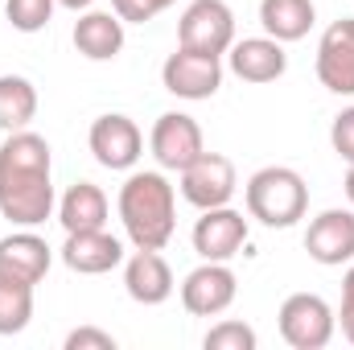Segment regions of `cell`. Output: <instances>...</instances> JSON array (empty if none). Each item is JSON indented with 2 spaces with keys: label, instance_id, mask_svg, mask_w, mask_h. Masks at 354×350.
<instances>
[{
  "label": "cell",
  "instance_id": "30bf717a",
  "mask_svg": "<svg viewBox=\"0 0 354 350\" xmlns=\"http://www.w3.org/2000/svg\"><path fill=\"white\" fill-rule=\"evenodd\" d=\"M149 149H153V157H157L161 169L181 174L189 161H198V157L206 153V140H202V128H198L194 116H185V111H165V116H157V124H153V132H149Z\"/></svg>",
  "mask_w": 354,
  "mask_h": 350
},
{
  "label": "cell",
  "instance_id": "52a82bcc",
  "mask_svg": "<svg viewBox=\"0 0 354 350\" xmlns=\"http://www.w3.org/2000/svg\"><path fill=\"white\" fill-rule=\"evenodd\" d=\"M87 145H91V153H95V161H99L103 169H111V174L132 169V165L140 161V153H145V136H140L136 120L124 116V111L99 116L87 132Z\"/></svg>",
  "mask_w": 354,
  "mask_h": 350
},
{
  "label": "cell",
  "instance_id": "603a6c76",
  "mask_svg": "<svg viewBox=\"0 0 354 350\" xmlns=\"http://www.w3.org/2000/svg\"><path fill=\"white\" fill-rule=\"evenodd\" d=\"M58 0H4V17L17 33H41L54 17Z\"/></svg>",
  "mask_w": 354,
  "mask_h": 350
},
{
  "label": "cell",
  "instance_id": "9c48e42d",
  "mask_svg": "<svg viewBox=\"0 0 354 350\" xmlns=\"http://www.w3.org/2000/svg\"><path fill=\"white\" fill-rule=\"evenodd\" d=\"M239 190V177H235V161L223 157V153H202L198 161H189L181 169V198L198 210H210V206H227Z\"/></svg>",
  "mask_w": 354,
  "mask_h": 350
},
{
  "label": "cell",
  "instance_id": "8fae6325",
  "mask_svg": "<svg viewBox=\"0 0 354 350\" xmlns=\"http://www.w3.org/2000/svg\"><path fill=\"white\" fill-rule=\"evenodd\" d=\"M243 243H248V219L239 210H231V202L202 210V219L194 223V252L202 260L227 264L243 252Z\"/></svg>",
  "mask_w": 354,
  "mask_h": 350
},
{
  "label": "cell",
  "instance_id": "44dd1931",
  "mask_svg": "<svg viewBox=\"0 0 354 350\" xmlns=\"http://www.w3.org/2000/svg\"><path fill=\"white\" fill-rule=\"evenodd\" d=\"M37 116V87L25 75H0V128L21 132Z\"/></svg>",
  "mask_w": 354,
  "mask_h": 350
},
{
  "label": "cell",
  "instance_id": "277c9868",
  "mask_svg": "<svg viewBox=\"0 0 354 350\" xmlns=\"http://www.w3.org/2000/svg\"><path fill=\"white\" fill-rule=\"evenodd\" d=\"M276 317H280V338L292 350L330 347L334 330H338V313L317 293H292V297H284V305H280Z\"/></svg>",
  "mask_w": 354,
  "mask_h": 350
},
{
  "label": "cell",
  "instance_id": "9a60e30c",
  "mask_svg": "<svg viewBox=\"0 0 354 350\" xmlns=\"http://www.w3.org/2000/svg\"><path fill=\"white\" fill-rule=\"evenodd\" d=\"M50 264H54V252L41 235H33V227H21L0 239V276H8V280H25L37 288L46 280Z\"/></svg>",
  "mask_w": 354,
  "mask_h": 350
},
{
  "label": "cell",
  "instance_id": "ffe728a7",
  "mask_svg": "<svg viewBox=\"0 0 354 350\" xmlns=\"http://www.w3.org/2000/svg\"><path fill=\"white\" fill-rule=\"evenodd\" d=\"M313 21H317L313 0H260V25H264L268 37H276V42L309 37Z\"/></svg>",
  "mask_w": 354,
  "mask_h": 350
},
{
  "label": "cell",
  "instance_id": "4dcf8cb0",
  "mask_svg": "<svg viewBox=\"0 0 354 350\" xmlns=\"http://www.w3.org/2000/svg\"><path fill=\"white\" fill-rule=\"evenodd\" d=\"M342 190H346V198H351V206H354V161H351V169H346V181H342Z\"/></svg>",
  "mask_w": 354,
  "mask_h": 350
},
{
  "label": "cell",
  "instance_id": "484cf974",
  "mask_svg": "<svg viewBox=\"0 0 354 350\" xmlns=\"http://www.w3.org/2000/svg\"><path fill=\"white\" fill-rule=\"evenodd\" d=\"M330 145L342 161H354V107H342L330 124Z\"/></svg>",
  "mask_w": 354,
  "mask_h": 350
},
{
  "label": "cell",
  "instance_id": "1f68e13d",
  "mask_svg": "<svg viewBox=\"0 0 354 350\" xmlns=\"http://www.w3.org/2000/svg\"><path fill=\"white\" fill-rule=\"evenodd\" d=\"M0 8H4V0H0Z\"/></svg>",
  "mask_w": 354,
  "mask_h": 350
},
{
  "label": "cell",
  "instance_id": "cb8c5ba5",
  "mask_svg": "<svg viewBox=\"0 0 354 350\" xmlns=\"http://www.w3.org/2000/svg\"><path fill=\"white\" fill-rule=\"evenodd\" d=\"M202 347L206 350H256L260 338H256V330L248 322H218V326L206 330Z\"/></svg>",
  "mask_w": 354,
  "mask_h": 350
},
{
  "label": "cell",
  "instance_id": "3957f363",
  "mask_svg": "<svg viewBox=\"0 0 354 350\" xmlns=\"http://www.w3.org/2000/svg\"><path fill=\"white\" fill-rule=\"evenodd\" d=\"M243 202H248V214L256 219V223H264V227H292V223H301L305 219V210H309V185H305V177L297 174V169H288V165H264V169H256V174L248 177V185H243Z\"/></svg>",
  "mask_w": 354,
  "mask_h": 350
},
{
  "label": "cell",
  "instance_id": "5b68a950",
  "mask_svg": "<svg viewBox=\"0 0 354 350\" xmlns=\"http://www.w3.org/2000/svg\"><path fill=\"white\" fill-rule=\"evenodd\" d=\"M177 46L198 54H227L235 46V12L227 0H189L177 17Z\"/></svg>",
  "mask_w": 354,
  "mask_h": 350
},
{
  "label": "cell",
  "instance_id": "d4e9b609",
  "mask_svg": "<svg viewBox=\"0 0 354 350\" xmlns=\"http://www.w3.org/2000/svg\"><path fill=\"white\" fill-rule=\"evenodd\" d=\"M177 0H111V8L120 12L124 25H145L153 17H161L165 8H174Z\"/></svg>",
  "mask_w": 354,
  "mask_h": 350
},
{
  "label": "cell",
  "instance_id": "2e32d148",
  "mask_svg": "<svg viewBox=\"0 0 354 350\" xmlns=\"http://www.w3.org/2000/svg\"><path fill=\"white\" fill-rule=\"evenodd\" d=\"M227 66L243 83H276L288 71V54L276 37H243L227 50Z\"/></svg>",
  "mask_w": 354,
  "mask_h": 350
},
{
  "label": "cell",
  "instance_id": "e0dca14e",
  "mask_svg": "<svg viewBox=\"0 0 354 350\" xmlns=\"http://www.w3.org/2000/svg\"><path fill=\"white\" fill-rule=\"evenodd\" d=\"M124 288L136 305H165L174 297V268L161 252L136 248L124 260Z\"/></svg>",
  "mask_w": 354,
  "mask_h": 350
},
{
  "label": "cell",
  "instance_id": "7402d4cb",
  "mask_svg": "<svg viewBox=\"0 0 354 350\" xmlns=\"http://www.w3.org/2000/svg\"><path fill=\"white\" fill-rule=\"evenodd\" d=\"M33 317V284L0 276V334H21Z\"/></svg>",
  "mask_w": 354,
  "mask_h": 350
},
{
  "label": "cell",
  "instance_id": "f546056e",
  "mask_svg": "<svg viewBox=\"0 0 354 350\" xmlns=\"http://www.w3.org/2000/svg\"><path fill=\"white\" fill-rule=\"evenodd\" d=\"M58 4H62V8H71V12H87L95 0H58Z\"/></svg>",
  "mask_w": 354,
  "mask_h": 350
},
{
  "label": "cell",
  "instance_id": "f1b7e54d",
  "mask_svg": "<svg viewBox=\"0 0 354 350\" xmlns=\"http://www.w3.org/2000/svg\"><path fill=\"white\" fill-rule=\"evenodd\" d=\"M342 305H354V264L346 268V276H342Z\"/></svg>",
  "mask_w": 354,
  "mask_h": 350
},
{
  "label": "cell",
  "instance_id": "83f0119b",
  "mask_svg": "<svg viewBox=\"0 0 354 350\" xmlns=\"http://www.w3.org/2000/svg\"><path fill=\"white\" fill-rule=\"evenodd\" d=\"M338 317H342V334H346V342L354 347V305H342Z\"/></svg>",
  "mask_w": 354,
  "mask_h": 350
},
{
  "label": "cell",
  "instance_id": "ba28073f",
  "mask_svg": "<svg viewBox=\"0 0 354 350\" xmlns=\"http://www.w3.org/2000/svg\"><path fill=\"white\" fill-rule=\"evenodd\" d=\"M239 280L223 260H202L185 280H181V305L194 317H218L235 305Z\"/></svg>",
  "mask_w": 354,
  "mask_h": 350
},
{
  "label": "cell",
  "instance_id": "5bb4252c",
  "mask_svg": "<svg viewBox=\"0 0 354 350\" xmlns=\"http://www.w3.org/2000/svg\"><path fill=\"white\" fill-rule=\"evenodd\" d=\"M62 264L79 276H103L111 268L124 264V243L107 231V227H95V231H66V243H62Z\"/></svg>",
  "mask_w": 354,
  "mask_h": 350
},
{
  "label": "cell",
  "instance_id": "6da1fadb",
  "mask_svg": "<svg viewBox=\"0 0 354 350\" xmlns=\"http://www.w3.org/2000/svg\"><path fill=\"white\" fill-rule=\"evenodd\" d=\"M54 157L50 140L21 128L0 145V214L12 227H41L54 214Z\"/></svg>",
  "mask_w": 354,
  "mask_h": 350
},
{
  "label": "cell",
  "instance_id": "ac0fdd59",
  "mask_svg": "<svg viewBox=\"0 0 354 350\" xmlns=\"http://www.w3.org/2000/svg\"><path fill=\"white\" fill-rule=\"evenodd\" d=\"M75 50L91 58V62H111L120 50H124V21L120 12H103V8H87L79 21H75Z\"/></svg>",
  "mask_w": 354,
  "mask_h": 350
},
{
  "label": "cell",
  "instance_id": "7a4b0ae2",
  "mask_svg": "<svg viewBox=\"0 0 354 350\" xmlns=\"http://www.w3.org/2000/svg\"><path fill=\"white\" fill-rule=\"evenodd\" d=\"M115 210H120V223H124V235L132 239V248L161 252L174 239L177 194L161 169H136V174H128V181L120 185Z\"/></svg>",
  "mask_w": 354,
  "mask_h": 350
},
{
  "label": "cell",
  "instance_id": "7c38bea8",
  "mask_svg": "<svg viewBox=\"0 0 354 350\" xmlns=\"http://www.w3.org/2000/svg\"><path fill=\"white\" fill-rule=\"evenodd\" d=\"M317 79L330 95H354V17L334 21L317 42Z\"/></svg>",
  "mask_w": 354,
  "mask_h": 350
},
{
  "label": "cell",
  "instance_id": "4fadbf2b",
  "mask_svg": "<svg viewBox=\"0 0 354 350\" xmlns=\"http://www.w3.org/2000/svg\"><path fill=\"white\" fill-rule=\"evenodd\" d=\"M305 252L309 260L326 264V268H342L354 260V210H322L309 231H305Z\"/></svg>",
  "mask_w": 354,
  "mask_h": 350
},
{
  "label": "cell",
  "instance_id": "d6986e66",
  "mask_svg": "<svg viewBox=\"0 0 354 350\" xmlns=\"http://www.w3.org/2000/svg\"><path fill=\"white\" fill-rule=\"evenodd\" d=\"M107 194L95 185V181H75L62 202H58V223L62 231H95V227H107Z\"/></svg>",
  "mask_w": 354,
  "mask_h": 350
},
{
  "label": "cell",
  "instance_id": "8992f818",
  "mask_svg": "<svg viewBox=\"0 0 354 350\" xmlns=\"http://www.w3.org/2000/svg\"><path fill=\"white\" fill-rule=\"evenodd\" d=\"M161 83H165L169 95L189 99V103L210 99V95H218V87H223V58L177 46L174 54L165 58V66H161Z\"/></svg>",
  "mask_w": 354,
  "mask_h": 350
},
{
  "label": "cell",
  "instance_id": "4316f807",
  "mask_svg": "<svg viewBox=\"0 0 354 350\" xmlns=\"http://www.w3.org/2000/svg\"><path fill=\"white\" fill-rule=\"evenodd\" d=\"M66 350H115V338L107 330H95V326H79L66 334Z\"/></svg>",
  "mask_w": 354,
  "mask_h": 350
}]
</instances>
